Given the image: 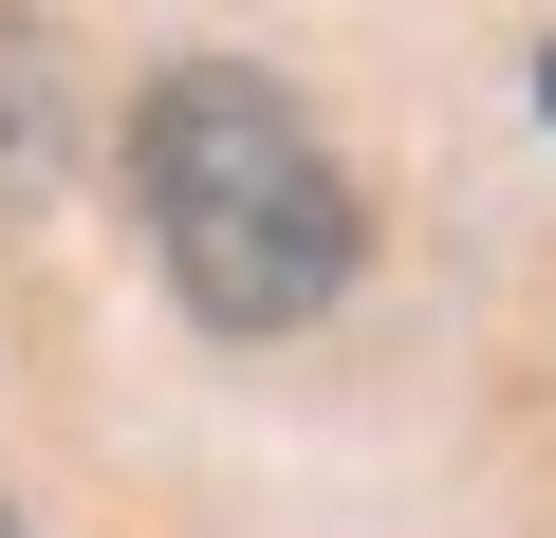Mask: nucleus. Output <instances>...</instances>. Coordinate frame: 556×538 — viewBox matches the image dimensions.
I'll return each mask as SVG.
<instances>
[{
  "mask_svg": "<svg viewBox=\"0 0 556 538\" xmlns=\"http://www.w3.org/2000/svg\"><path fill=\"white\" fill-rule=\"evenodd\" d=\"M130 204H149V260L204 335H298L353 298V186L334 149L298 130V93L241 75V57H186L130 93Z\"/></svg>",
  "mask_w": 556,
  "mask_h": 538,
  "instance_id": "f257e3e1",
  "label": "nucleus"
},
{
  "mask_svg": "<svg viewBox=\"0 0 556 538\" xmlns=\"http://www.w3.org/2000/svg\"><path fill=\"white\" fill-rule=\"evenodd\" d=\"M56 167H75V75H56L38 20H0V223H20Z\"/></svg>",
  "mask_w": 556,
  "mask_h": 538,
  "instance_id": "f03ea898",
  "label": "nucleus"
},
{
  "mask_svg": "<svg viewBox=\"0 0 556 538\" xmlns=\"http://www.w3.org/2000/svg\"><path fill=\"white\" fill-rule=\"evenodd\" d=\"M538 112H556V57H538Z\"/></svg>",
  "mask_w": 556,
  "mask_h": 538,
  "instance_id": "7ed1b4c3",
  "label": "nucleus"
},
{
  "mask_svg": "<svg viewBox=\"0 0 556 538\" xmlns=\"http://www.w3.org/2000/svg\"><path fill=\"white\" fill-rule=\"evenodd\" d=\"M0 538H20V520H0Z\"/></svg>",
  "mask_w": 556,
  "mask_h": 538,
  "instance_id": "20e7f679",
  "label": "nucleus"
}]
</instances>
